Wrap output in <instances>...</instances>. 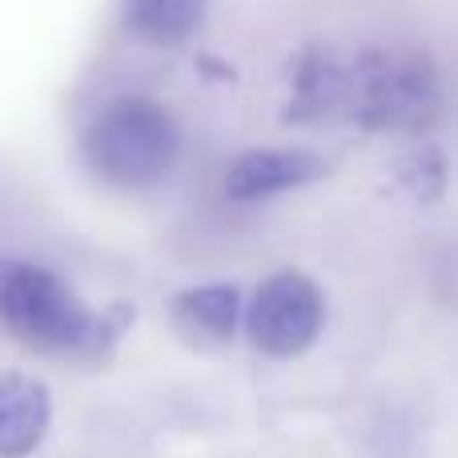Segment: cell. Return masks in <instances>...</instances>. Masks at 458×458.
Instances as JSON below:
<instances>
[{
  "instance_id": "5",
  "label": "cell",
  "mask_w": 458,
  "mask_h": 458,
  "mask_svg": "<svg viewBox=\"0 0 458 458\" xmlns=\"http://www.w3.org/2000/svg\"><path fill=\"white\" fill-rule=\"evenodd\" d=\"M326 174V161L310 149H245L225 169V193L233 201H266L277 193L301 190Z\"/></svg>"
},
{
  "instance_id": "1",
  "label": "cell",
  "mask_w": 458,
  "mask_h": 458,
  "mask_svg": "<svg viewBox=\"0 0 458 458\" xmlns=\"http://www.w3.org/2000/svg\"><path fill=\"white\" fill-rule=\"evenodd\" d=\"M133 322L137 310L125 301L93 310L53 269L0 253V326L37 354L109 362Z\"/></svg>"
},
{
  "instance_id": "2",
  "label": "cell",
  "mask_w": 458,
  "mask_h": 458,
  "mask_svg": "<svg viewBox=\"0 0 458 458\" xmlns=\"http://www.w3.org/2000/svg\"><path fill=\"white\" fill-rule=\"evenodd\" d=\"M85 161L113 190H145L174 169L182 125L149 97H117L85 129Z\"/></svg>"
},
{
  "instance_id": "7",
  "label": "cell",
  "mask_w": 458,
  "mask_h": 458,
  "mask_svg": "<svg viewBox=\"0 0 458 458\" xmlns=\"http://www.w3.org/2000/svg\"><path fill=\"white\" fill-rule=\"evenodd\" d=\"M174 330L185 346L193 350H222L233 342L237 322L245 318L242 290L229 282H209V285H190L174 298L169 306Z\"/></svg>"
},
{
  "instance_id": "8",
  "label": "cell",
  "mask_w": 458,
  "mask_h": 458,
  "mask_svg": "<svg viewBox=\"0 0 458 458\" xmlns=\"http://www.w3.org/2000/svg\"><path fill=\"white\" fill-rule=\"evenodd\" d=\"M206 21V0H125V24L149 45H185Z\"/></svg>"
},
{
  "instance_id": "3",
  "label": "cell",
  "mask_w": 458,
  "mask_h": 458,
  "mask_svg": "<svg viewBox=\"0 0 458 458\" xmlns=\"http://www.w3.org/2000/svg\"><path fill=\"white\" fill-rule=\"evenodd\" d=\"M242 322L266 358H298L322 338L326 293L301 269H277L253 290Z\"/></svg>"
},
{
  "instance_id": "4",
  "label": "cell",
  "mask_w": 458,
  "mask_h": 458,
  "mask_svg": "<svg viewBox=\"0 0 458 458\" xmlns=\"http://www.w3.org/2000/svg\"><path fill=\"white\" fill-rule=\"evenodd\" d=\"M354 113L378 129H427L438 113V77L419 53H382L362 64L354 85Z\"/></svg>"
},
{
  "instance_id": "6",
  "label": "cell",
  "mask_w": 458,
  "mask_h": 458,
  "mask_svg": "<svg viewBox=\"0 0 458 458\" xmlns=\"http://www.w3.org/2000/svg\"><path fill=\"white\" fill-rule=\"evenodd\" d=\"M53 427V390L24 370H0V458H29Z\"/></svg>"
}]
</instances>
